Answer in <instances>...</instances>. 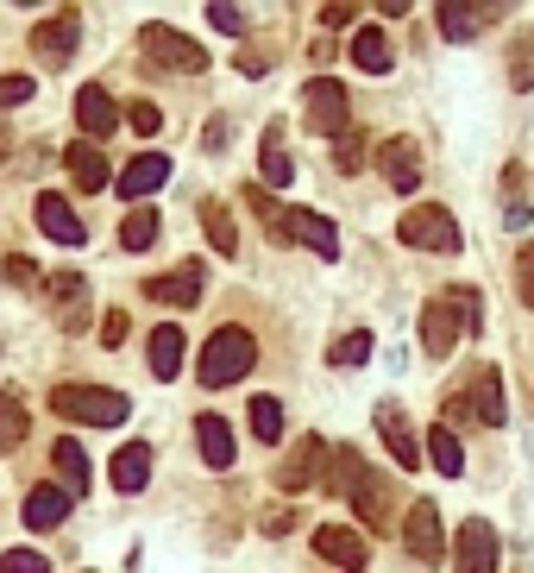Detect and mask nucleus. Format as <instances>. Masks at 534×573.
I'll return each instance as SVG.
<instances>
[{
	"label": "nucleus",
	"instance_id": "5",
	"mask_svg": "<svg viewBox=\"0 0 534 573\" xmlns=\"http://www.w3.org/2000/svg\"><path fill=\"white\" fill-rule=\"evenodd\" d=\"M138 44L152 51L157 63H171V70H208V51L189 39V32H176V25H164V20H152V25H138Z\"/></svg>",
	"mask_w": 534,
	"mask_h": 573
},
{
	"label": "nucleus",
	"instance_id": "28",
	"mask_svg": "<svg viewBox=\"0 0 534 573\" xmlns=\"http://www.w3.org/2000/svg\"><path fill=\"white\" fill-rule=\"evenodd\" d=\"M25 436H32L25 397H20V391H0V454H13V448H20Z\"/></svg>",
	"mask_w": 534,
	"mask_h": 573
},
{
	"label": "nucleus",
	"instance_id": "45",
	"mask_svg": "<svg viewBox=\"0 0 534 573\" xmlns=\"http://www.w3.org/2000/svg\"><path fill=\"white\" fill-rule=\"evenodd\" d=\"M289 530H296V511H289V504L265 516V535H289Z\"/></svg>",
	"mask_w": 534,
	"mask_h": 573
},
{
	"label": "nucleus",
	"instance_id": "7",
	"mask_svg": "<svg viewBox=\"0 0 534 573\" xmlns=\"http://www.w3.org/2000/svg\"><path fill=\"white\" fill-rule=\"evenodd\" d=\"M327 460H333V454H327V441H321V436H302V441H296V448H289V460L277 467V485H284V498L308 492V485L321 479Z\"/></svg>",
	"mask_w": 534,
	"mask_h": 573
},
{
	"label": "nucleus",
	"instance_id": "35",
	"mask_svg": "<svg viewBox=\"0 0 534 573\" xmlns=\"http://www.w3.org/2000/svg\"><path fill=\"white\" fill-rule=\"evenodd\" d=\"M0 573H51V554H39V549H7V554H0Z\"/></svg>",
	"mask_w": 534,
	"mask_h": 573
},
{
	"label": "nucleus",
	"instance_id": "4",
	"mask_svg": "<svg viewBox=\"0 0 534 573\" xmlns=\"http://www.w3.org/2000/svg\"><path fill=\"white\" fill-rule=\"evenodd\" d=\"M397 239L402 246H428V253H459V221L446 208H434V202H421V208H409L397 221Z\"/></svg>",
	"mask_w": 534,
	"mask_h": 573
},
{
	"label": "nucleus",
	"instance_id": "26",
	"mask_svg": "<svg viewBox=\"0 0 534 573\" xmlns=\"http://www.w3.org/2000/svg\"><path fill=\"white\" fill-rule=\"evenodd\" d=\"M145 479H152V448H145V441H126L114 454V485L120 492H145Z\"/></svg>",
	"mask_w": 534,
	"mask_h": 573
},
{
	"label": "nucleus",
	"instance_id": "32",
	"mask_svg": "<svg viewBox=\"0 0 534 573\" xmlns=\"http://www.w3.org/2000/svg\"><path fill=\"white\" fill-rule=\"evenodd\" d=\"M421 454H434V467H440L446 479L465 473V454H459V441H453V429H446V422H440L434 436H428V448H421Z\"/></svg>",
	"mask_w": 534,
	"mask_h": 573
},
{
	"label": "nucleus",
	"instance_id": "1",
	"mask_svg": "<svg viewBox=\"0 0 534 573\" xmlns=\"http://www.w3.org/2000/svg\"><path fill=\"white\" fill-rule=\"evenodd\" d=\"M459 328H484V303H477V290H446V297H434L428 309H421V354L428 359H446L453 354Z\"/></svg>",
	"mask_w": 534,
	"mask_h": 573
},
{
	"label": "nucleus",
	"instance_id": "25",
	"mask_svg": "<svg viewBox=\"0 0 534 573\" xmlns=\"http://www.w3.org/2000/svg\"><path fill=\"white\" fill-rule=\"evenodd\" d=\"M183 354H189V340H183L176 321L152 328V378H176V372H183Z\"/></svg>",
	"mask_w": 534,
	"mask_h": 573
},
{
	"label": "nucleus",
	"instance_id": "10",
	"mask_svg": "<svg viewBox=\"0 0 534 573\" xmlns=\"http://www.w3.org/2000/svg\"><path fill=\"white\" fill-rule=\"evenodd\" d=\"M459 573H496V554H503V542H496V530L484 523V516H472V523H459Z\"/></svg>",
	"mask_w": 534,
	"mask_h": 573
},
{
	"label": "nucleus",
	"instance_id": "17",
	"mask_svg": "<svg viewBox=\"0 0 534 573\" xmlns=\"http://www.w3.org/2000/svg\"><path fill=\"white\" fill-rule=\"evenodd\" d=\"M76 126L89 133V145H95V139H107L120 126V108H114V95H107L101 82H89V89L76 95Z\"/></svg>",
	"mask_w": 534,
	"mask_h": 573
},
{
	"label": "nucleus",
	"instance_id": "23",
	"mask_svg": "<svg viewBox=\"0 0 534 573\" xmlns=\"http://www.w3.org/2000/svg\"><path fill=\"white\" fill-rule=\"evenodd\" d=\"M51 460H58V479L70 498H89V485H95V467H89V454H82V441H58L51 448Z\"/></svg>",
	"mask_w": 534,
	"mask_h": 573
},
{
	"label": "nucleus",
	"instance_id": "9",
	"mask_svg": "<svg viewBox=\"0 0 534 573\" xmlns=\"http://www.w3.org/2000/svg\"><path fill=\"white\" fill-rule=\"evenodd\" d=\"M277 239H296V246H308V253H321V258L340 253V234H333V221L308 215V208H289V215H277Z\"/></svg>",
	"mask_w": 534,
	"mask_h": 573
},
{
	"label": "nucleus",
	"instance_id": "8",
	"mask_svg": "<svg viewBox=\"0 0 534 573\" xmlns=\"http://www.w3.org/2000/svg\"><path fill=\"white\" fill-rule=\"evenodd\" d=\"M402 535H409V554H415V561H440V554H446V530H440L434 498H415V504H409Z\"/></svg>",
	"mask_w": 534,
	"mask_h": 573
},
{
	"label": "nucleus",
	"instance_id": "29",
	"mask_svg": "<svg viewBox=\"0 0 534 573\" xmlns=\"http://www.w3.org/2000/svg\"><path fill=\"white\" fill-rule=\"evenodd\" d=\"M202 227H208V239H214V253H239V221L220 208V202H202Z\"/></svg>",
	"mask_w": 534,
	"mask_h": 573
},
{
	"label": "nucleus",
	"instance_id": "34",
	"mask_svg": "<svg viewBox=\"0 0 534 573\" xmlns=\"http://www.w3.org/2000/svg\"><path fill=\"white\" fill-rule=\"evenodd\" d=\"M251 436L258 441L284 436V403H277V397H251Z\"/></svg>",
	"mask_w": 534,
	"mask_h": 573
},
{
	"label": "nucleus",
	"instance_id": "12",
	"mask_svg": "<svg viewBox=\"0 0 534 573\" xmlns=\"http://www.w3.org/2000/svg\"><path fill=\"white\" fill-rule=\"evenodd\" d=\"M378 436H383V448H390V460H397L402 473H415L421 460V441H415V429H409V416L397 410V403H378Z\"/></svg>",
	"mask_w": 534,
	"mask_h": 573
},
{
	"label": "nucleus",
	"instance_id": "43",
	"mask_svg": "<svg viewBox=\"0 0 534 573\" xmlns=\"http://www.w3.org/2000/svg\"><path fill=\"white\" fill-rule=\"evenodd\" d=\"M208 20L220 25V32H246V13H239V7H227V0H214V7H208Z\"/></svg>",
	"mask_w": 534,
	"mask_h": 573
},
{
	"label": "nucleus",
	"instance_id": "6",
	"mask_svg": "<svg viewBox=\"0 0 534 573\" xmlns=\"http://www.w3.org/2000/svg\"><path fill=\"white\" fill-rule=\"evenodd\" d=\"M302 120L315 126L321 139H340L346 133V120H352V108H346V89L340 82H327V76H315L302 89Z\"/></svg>",
	"mask_w": 534,
	"mask_h": 573
},
{
	"label": "nucleus",
	"instance_id": "40",
	"mask_svg": "<svg viewBox=\"0 0 534 573\" xmlns=\"http://www.w3.org/2000/svg\"><path fill=\"white\" fill-rule=\"evenodd\" d=\"M352 20H359V7H352V0H327V7H321L327 32H340V25H352Z\"/></svg>",
	"mask_w": 534,
	"mask_h": 573
},
{
	"label": "nucleus",
	"instance_id": "24",
	"mask_svg": "<svg viewBox=\"0 0 534 573\" xmlns=\"http://www.w3.org/2000/svg\"><path fill=\"white\" fill-rule=\"evenodd\" d=\"M465 397H472V416L484 422V429H496V422L510 416V403H503V372H496V366H484V378H477Z\"/></svg>",
	"mask_w": 534,
	"mask_h": 573
},
{
	"label": "nucleus",
	"instance_id": "14",
	"mask_svg": "<svg viewBox=\"0 0 534 573\" xmlns=\"http://www.w3.org/2000/svg\"><path fill=\"white\" fill-rule=\"evenodd\" d=\"M145 303L195 309V303H202V265H183V272H171V277H145Z\"/></svg>",
	"mask_w": 534,
	"mask_h": 573
},
{
	"label": "nucleus",
	"instance_id": "41",
	"mask_svg": "<svg viewBox=\"0 0 534 573\" xmlns=\"http://www.w3.org/2000/svg\"><path fill=\"white\" fill-rule=\"evenodd\" d=\"M32 101V76H0V108H20Z\"/></svg>",
	"mask_w": 534,
	"mask_h": 573
},
{
	"label": "nucleus",
	"instance_id": "36",
	"mask_svg": "<svg viewBox=\"0 0 534 573\" xmlns=\"http://www.w3.org/2000/svg\"><path fill=\"white\" fill-rule=\"evenodd\" d=\"M364 359H371V335H364V328H352V335L333 347V366H364Z\"/></svg>",
	"mask_w": 534,
	"mask_h": 573
},
{
	"label": "nucleus",
	"instance_id": "31",
	"mask_svg": "<svg viewBox=\"0 0 534 573\" xmlns=\"http://www.w3.org/2000/svg\"><path fill=\"white\" fill-rule=\"evenodd\" d=\"M70 177H76L82 190H101V183H107V158H101L95 145H70Z\"/></svg>",
	"mask_w": 534,
	"mask_h": 573
},
{
	"label": "nucleus",
	"instance_id": "42",
	"mask_svg": "<svg viewBox=\"0 0 534 573\" xmlns=\"http://www.w3.org/2000/svg\"><path fill=\"white\" fill-rule=\"evenodd\" d=\"M515 290H522V303H534V246H522V258H515Z\"/></svg>",
	"mask_w": 534,
	"mask_h": 573
},
{
	"label": "nucleus",
	"instance_id": "20",
	"mask_svg": "<svg viewBox=\"0 0 534 573\" xmlns=\"http://www.w3.org/2000/svg\"><path fill=\"white\" fill-rule=\"evenodd\" d=\"M20 516H25V530H58L63 516H70V492H63V485H32Z\"/></svg>",
	"mask_w": 534,
	"mask_h": 573
},
{
	"label": "nucleus",
	"instance_id": "21",
	"mask_svg": "<svg viewBox=\"0 0 534 573\" xmlns=\"http://www.w3.org/2000/svg\"><path fill=\"white\" fill-rule=\"evenodd\" d=\"M195 448H202V460L208 467H233V454H239V441H233L227 416H195Z\"/></svg>",
	"mask_w": 534,
	"mask_h": 573
},
{
	"label": "nucleus",
	"instance_id": "44",
	"mask_svg": "<svg viewBox=\"0 0 534 573\" xmlns=\"http://www.w3.org/2000/svg\"><path fill=\"white\" fill-rule=\"evenodd\" d=\"M101 340H107V347H120V340H126V316H120V309H107V321H101Z\"/></svg>",
	"mask_w": 534,
	"mask_h": 573
},
{
	"label": "nucleus",
	"instance_id": "11",
	"mask_svg": "<svg viewBox=\"0 0 534 573\" xmlns=\"http://www.w3.org/2000/svg\"><path fill=\"white\" fill-rule=\"evenodd\" d=\"M315 554L340 573H359L364 561H371V554H364V535L346 530V523H321V530H315Z\"/></svg>",
	"mask_w": 534,
	"mask_h": 573
},
{
	"label": "nucleus",
	"instance_id": "22",
	"mask_svg": "<svg viewBox=\"0 0 534 573\" xmlns=\"http://www.w3.org/2000/svg\"><path fill=\"white\" fill-rule=\"evenodd\" d=\"M157 183H171V158H164V152H145V158H133L120 171V196L138 202V196H152Z\"/></svg>",
	"mask_w": 534,
	"mask_h": 573
},
{
	"label": "nucleus",
	"instance_id": "33",
	"mask_svg": "<svg viewBox=\"0 0 534 573\" xmlns=\"http://www.w3.org/2000/svg\"><path fill=\"white\" fill-rule=\"evenodd\" d=\"M152 239H157V215H152V208H133V215L120 221V246H126V253H145Z\"/></svg>",
	"mask_w": 534,
	"mask_h": 573
},
{
	"label": "nucleus",
	"instance_id": "38",
	"mask_svg": "<svg viewBox=\"0 0 534 573\" xmlns=\"http://www.w3.org/2000/svg\"><path fill=\"white\" fill-rule=\"evenodd\" d=\"M51 297H58L63 309H70V303H82V297H89V284H82L76 272H58V277H51Z\"/></svg>",
	"mask_w": 534,
	"mask_h": 573
},
{
	"label": "nucleus",
	"instance_id": "18",
	"mask_svg": "<svg viewBox=\"0 0 534 573\" xmlns=\"http://www.w3.org/2000/svg\"><path fill=\"white\" fill-rule=\"evenodd\" d=\"M383 177H390V190H397V196H415V190H421V152H415V139H390V145H383Z\"/></svg>",
	"mask_w": 534,
	"mask_h": 573
},
{
	"label": "nucleus",
	"instance_id": "3",
	"mask_svg": "<svg viewBox=\"0 0 534 573\" xmlns=\"http://www.w3.org/2000/svg\"><path fill=\"white\" fill-rule=\"evenodd\" d=\"M51 410L76 416V422H95V429H120V422L133 416V403L120 391H107V385H58V391H51Z\"/></svg>",
	"mask_w": 534,
	"mask_h": 573
},
{
	"label": "nucleus",
	"instance_id": "16",
	"mask_svg": "<svg viewBox=\"0 0 534 573\" xmlns=\"http://www.w3.org/2000/svg\"><path fill=\"white\" fill-rule=\"evenodd\" d=\"M440 39L446 44H472L484 32V20H496V7H465V0H440Z\"/></svg>",
	"mask_w": 534,
	"mask_h": 573
},
{
	"label": "nucleus",
	"instance_id": "19",
	"mask_svg": "<svg viewBox=\"0 0 534 573\" xmlns=\"http://www.w3.org/2000/svg\"><path fill=\"white\" fill-rule=\"evenodd\" d=\"M39 227H44L51 239H58V246H82V239H89L82 215H76V208H70V202L58 196V190H51V196H39Z\"/></svg>",
	"mask_w": 534,
	"mask_h": 573
},
{
	"label": "nucleus",
	"instance_id": "2",
	"mask_svg": "<svg viewBox=\"0 0 534 573\" xmlns=\"http://www.w3.org/2000/svg\"><path fill=\"white\" fill-rule=\"evenodd\" d=\"M251 366H258V340H251L246 328H214L202 359H195V378H202L208 391H220V385H233V378H246Z\"/></svg>",
	"mask_w": 534,
	"mask_h": 573
},
{
	"label": "nucleus",
	"instance_id": "15",
	"mask_svg": "<svg viewBox=\"0 0 534 573\" xmlns=\"http://www.w3.org/2000/svg\"><path fill=\"white\" fill-rule=\"evenodd\" d=\"M371 485H378V473L364 467L359 448H333V467H327V492H333V498H359V492H371Z\"/></svg>",
	"mask_w": 534,
	"mask_h": 573
},
{
	"label": "nucleus",
	"instance_id": "37",
	"mask_svg": "<svg viewBox=\"0 0 534 573\" xmlns=\"http://www.w3.org/2000/svg\"><path fill=\"white\" fill-rule=\"evenodd\" d=\"M333 164H340V171H359V164H364V139L340 133V139H333Z\"/></svg>",
	"mask_w": 534,
	"mask_h": 573
},
{
	"label": "nucleus",
	"instance_id": "30",
	"mask_svg": "<svg viewBox=\"0 0 534 573\" xmlns=\"http://www.w3.org/2000/svg\"><path fill=\"white\" fill-rule=\"evenodd\" d=\"M289 177H296V158L284 152V126H265V183L284 190Z\"/></svg>",
	"mask_w": 534,
	"mask_h": 573
},
{
	"label": "nucleus",
	"instance_id": "39",
	"mask_svg": "<svg viewBox=\"0 0 534 573\" xmlns=\"http://www.w3.org/2000/svg\"><path fill=\"white\" fill-rule=\"evenodd\" d=\"M126 120H133V133H138V139H152L157 126H164V114H157L152 101H133V108H126Z\"/></svg>",
	"mask_w": 534,
	"mask_h": 573
},
{
	"label": "nucleus",
	"instance_id": "47",
	"mask_svg": "<svg viewBox=\"0 0 534 573\" xmlns=\"http://www.w3.org/2000/svg\"><path fill=\"white\" fill-rule=\"evenodd\" d=\"M0 158H7V133H0Z\"/></svg>",
	"mask_w": 534,
	"mask_h": 573
},
{
	"label": "nucleus",
	"instance_id": "46",
	"mask_svg": "<svg viewBox=\"0 0 534 573\" xmlns=\"http://www.w3.org/2000/svg\"><path fill=\"white\" fill-rule=\"evenodd\" d=\"M202 145H208V152H220V145H227V114H214V120H208V133H202Z\"/></svg>",
	"mask_w": 534,
	"mask_h": 573
},
{
	"label": "nucleus",
	"instance_id": "13",
	"mask_svg": "<svg viewBox=\"0 0 534 573\" xmlns=\"http://www.w3.org/2000/svg\"><path fill=\"white\" fill-rule=\"evenodd\" d=\"M76 44H82V20H76V13H58V20H44L39 32H32V51H39V63H51V70H63Z\"/></svg>",
	"mask_w": 534,
	"mask_h": 573
},
{
	"label": "nucleus",
	"instance_id": "27",
	"mask_svg": "<svg viewBox=\"0 0 534 573\" xmlns=\"http://www.w3.org/2000/svg\"><path fill=\"white\" fill-rule=\"evenodd\" d=\"M352 63H359L364 76H383V70H390V63H397V44L383 39L378 25H364L359 39H352Z\"/></svg>",
	"mask_w": 534,
	"mask_h": 573
}]
</instances>
